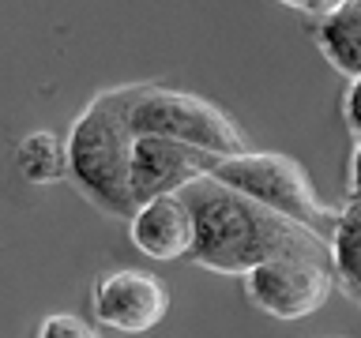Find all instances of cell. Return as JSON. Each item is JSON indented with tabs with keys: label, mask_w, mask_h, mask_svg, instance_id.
<instances>
[{
	"label": "cell",
	"mask_w": 361,
	"mask_h": 338,
	"mask_svg": "<svg viewBox=\"0 0 361 338\" xmlns=\"http://www.w3.org/2000/svg\"><path fill=\"white\" fill-rule=\"evenodd\" d=\"M331 270L335 282L361 304V199H350L331 230Z\"/></svg>",
	"instance_id": "obj_10"
},
{
	"label": "cell",
	"mask_w": 361,
	"mask_h": 338,
	"mask_svg": "<svg viewBox=\"0 0 361 338\" xmlns=\"http://www.w3.org/2000/svg\"><path fill=\"white\" fill-rule=\"evenodd\" d=\"M117 98L124 117H128L132 135H162V139H177L219 158L248 151L237 120L200 94L169 87H124L117 90Z\"/></svg>",
	"instance_id": "obj_3"
},
{
	"label": "cell",
	"mask_w": 361,
	"mask_h": 338,
	"mask_svg": "<svg viewBox=\"0 0 361 338\" xmlns=\"http://www.w3.org/2000/svg\"><path fill=\"white\" fill-rule=\"evenodd\" d=\"M192 222H196V244L192 259L219 275H248L259 263L282 256H309L331 263V248L305 225L267 211L264 203L241 196L237 188L214 177H200L180 188Z\"/></svg>",
	"instance_id": "obj_1"
},
{
	"label": "cell",
	"mask_w": 361,
	"mask_h": 338,
	"mask_svg": "<svg viewBox=\"0 0 361 338\" xmlns=\"http://www.w3.org/2000/svg\"><path fill=\"white\" fill-rule=\"evenodd\" d=\"M282 4L298 8V11H305V15H312V19H324V15H331L335 8H343L346 0H282Z\"/></svg>",
	"instance_id": "obj_14"
},
{
	"label": "cell",
	"mask_w": 361,
	"mask_h": 338,
	"mask_svg": "<svg viewBox=\"0 0 361 338\" xmlns=\"http://www.w3.org/2000/svg\"><path fill=\"white\" fill-rule=\"evenodd\" d=\"M38 338H98V331L90 323H83L79 315H45L42 327H38Z\"/></svg>",
	"instance_id": "obj_12"
},
{
	"label": "cell",
	"mask_w": 361,
	"mask_h": 338,
	"mask_svg": "<svg viewBox=\"0 0 361 338\" xmlns=\"http://www.w3.org/2000/svg\"><path fill=\"white\" fill-rule=\"evenodd\" d=\"M132 143L128 117L121 109L117 90L98 94L75 117L68 132V177L75 188L113 218H132L140 211L132 192Z\"/></svg>",
	"instance_id": "obj_2"
},
{
	"label": "cell",
	"mask_w": 361,
	"mask_h": 338,
	"mask_svg": "<svg viewBox=\"0 0 361 338\" xmlns=\"http://www.w3.org/2000/svg\"><path fill=\"white\" fill-rule=\"evenodd\" d=\"M335 286V270L327 259L309 256H282L271 263H259L245 275V293L259 312L275 320H301L320 312Z\"/></svg>",
	"instance_id": "obj_5"
},
{
	"label": "cell",
	"mask_w": 361,
	"mask_h": 338,
	"mask_svg": "<svg viewBox=\"0 0 361 338\" xmlns=\"http://www.w3.org/2000/svg\"><path fill=\"white\" fill-rule=\"evenodd\" d=\"M128 230H132V244L151 259L192 256V244H196V222H192V211L180 192L140 203Z\"/></svg>",
	"instance_id": "obj_8"
},
{
	"label": "cell",
	"mask_w": 361,
	"mask_h": 338,
	"mask_svg": "<svg viewBox=\"0 0 361 338\" xmlns=\"http://www.w3.org/2000/svg\"><path fill=\"white\" fill-rule=\"evenodd\" d=\"M222 158L185 146L177 139H162V135H135L132 143V192L135 203L158 199V196H177L192 180L211 177Z\"/></svg>",
	"instance_id": "obj_6"
},
{
	"label": "cell",
	"mask_w": 361,
	"mask_h": 338,
	"mask_svg": "<svg viewBox=\"0 0 361 338\" xmlns=\"http://www.w3.org/2000/svg\"><path fill=\"white\" fill-rule=\"evenodd\" d=\"M211 177L237 188L248 199L264 203L267 211L282 214V218L312 230L316 237H324V241H331L338 211H331L320 196H316L309 173H305L293 158L267 154V151H245V154L222 158Z\"/></svg>",
	"instance_id": "obj_4"
},
{
	"label": "cell",
	"mask_w": 361,
	"mask_h": 338,
	"mask_svg": "<svg viewBox=\"0 0 361 338\" xmlns=\"http://www.w3.org/2000/svg\"><path fill=\"white\" fill-rule=\"evenodd\" d=\"M350 199H361V139L354 146V158H350Z\"/></svg>",
	"instance_id": "obj_15"
},
{
	"label": "cell",
	"mask_w": 361,
	"mask_h": 338,
	"mask_svg": "<svg viewBox=\"0 0 361 338\" xmlns=\"http://www.w3.org/2000/svg\"><path fill=\"white\" fill-rule=\"evenodd\" d=\"M19 173L30 184H53V180L68 177V146L56 139L53 132H30L19 143Z\"/></svg>",
	"instance_id": "obj_11"
},
{
	"label": "cell",
	"mask_w": 361,
	"mask_h": 338,
	"mask_svg": "<svg viewBox=\"0 0 361 338\" xmlns=\"http://www.w3.org/2000/svg\"><path fill=\"white\" fill-rule=\"evenodd\" d=\"M169 293L147 270H109L94 286V320L121 334H143L162 323Z\"/></svg>",
	"instance_id": "obj_7"
},
{
	"label": "cell",
	"mask_w": 361,
	"mask_h": 338,
	"mask_svg": "<svg viewBox=\"0 0 361 338\" xmlns=\"http://www.w3.org/2000/svg\"><path fill=\"white\" fill-rule=\"evenodd\" d=\"M343 117H346V128L354 132V139H361V75L350 79V90L343 98Z\"/></svg>",
	"instance_id": "obj_13"
},
{
	"label": "cell",
	"mask_w": 361,
	"mask_h": 338,
	"mask_svg": "<svg viewBox=\"0 0 361 338\" xmlns=\"http://www.w3.org/2000/svg\"><path fill=\"white\" fill-rule=\"evenodd\" d=\"M312 38L327 56V64L346 79L361 75V0H346L331 15L312 23Z\"/></svg>",
	"instance_id": "obj_9"
}]
</instances>
